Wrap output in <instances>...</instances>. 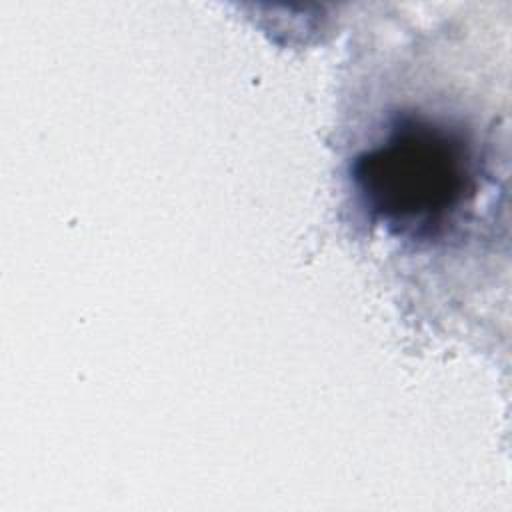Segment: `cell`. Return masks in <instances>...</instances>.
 I'll return each instance as SVG.
<instances>
[{
	"label": "cell",
	"instance_id": "6da1fadb",
	"mask_svg": "<svg viewBox=\"0 0 512 512\" xmlns=\"http://www.w3.org/2000/svg\"><path fill=\"white\" fill-rule=\"evenodd\" d=\"M366 208L400 234L434 232L470 190L466 142L446 126L406 118L356 160Z\"/></svg>",
	"mask_w": 512,
	"mask_h": 512
}]
</instances>
